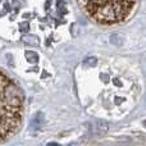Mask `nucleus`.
<instances>
[{"mask_svg":"<svg viewBox=\"0 0 146 146\" xmlns=\"http://www.w3.org/2000/svg\"><path fill=\"white\" fill-rule=\"evenodd\" d=\"M23 92L13 80L0 71V141L19 129L23 113Z\"/></svg>","mask_w":146,"mask_h":146,"instance_id":"obj_1","label":"nucleus"},{"mask_svg":"<svg viewBox=\"0 0 146 146\" xmlns=\"http://www.w3.org/2000/svg\"><path fill=\"white\" fill-rule=\"evenodd\" d=\"M44 124V115H42V113H37L35 115V118L31 121V123H30V128H40L41 126Z\"/></svg>","mask_w":146,"mask_h":146,"instance_id":"obj_2","label":"nucleus"},{"mask_svg":"<svg viewBox=\"0 0 146 146\" xmlns=\"http://www.w3.org/2000/svg\"><path fill=\"white\" fill-rule=\"evenodd\" d=\"M22 41L25 44H27V45H35L37 46L38 44H40V40H38V37H36V36H23L22 37Z\"/></svg>","mask_w":146,"mask_h":146,"instance_id":"obj_3","label":"nucleus"},{"mask_svg":"<svg viewBox=\"0 0 146 146\" xmlns=\"http://www.w3.org/2000/svg\"><path fill=\"white\" fill-rule=\"evenodd\" d=\"M25 55H26V59H27L30 63H37L38 62V55H37V53H35V51H26L25 53Z\"/></svg>","mask_w":146,"mask_h":146,"instance_id":"obj_4","label":"nucleus"},{"mask_svg":"<svg viewBox=\"0 0 146 146\" xmlns=\"http://www.w3.org/2000/svg\"><path fill=\"white\" fill-rule=\"evenodd\" d=\"M83 63L87 64V66H90V67H95L96 64H98V59L94 58V56H91V58L85 59V62H83Z\"/></svg>","mask_w":146,"mask_h":146,"instance_id":"obj_5","label":"nucleus"},{"mask_svg":"<svg viewBox=\"0 0 146 146\" xmlns=\"http://www.w3.org/2000/svg\"><path fill=\"white\" fill-rule=\"evenodd\" d=\"M21 30H22V31H23V30H25V31H27V30H28V25H27V23H26L25 26H23V25L21 26Z\"/></svg>","mask_w":146,"mask_h":146,"instance_id":"obj_6","label":"nucleus"}]
</instances>
